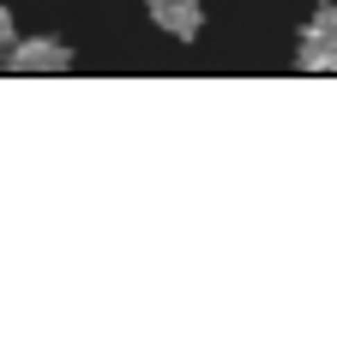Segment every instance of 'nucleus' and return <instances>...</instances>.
<instances>
[{
  "label": "nucleus",
  "mask_w": 337,
  "mask_h": 355,
  "mask_svg": "<svg viewBox=\"0 0 337 355\" xmlns=\"http://www.w3.org/2000/svg\"><path fill=\"white\" fill-rule=\"evenodd\" d=\"M0 60H6V73H19V78L73 73V49H67L60 37H12L6 49H0Z\"/></svg>",
  "instance_id": "1"
},
{
  "label": "nucleus",
  "mask_w": 337,
  "mask_h": 355,
  "mask_svg": "<svg viewBox=\"0 0 337 355\" xmlns=\"http://www.w3.org/2000/svg\"><path fill=\"white\" fill-rule=\"evenodd\" d=\"M145 19L175 42H199V31H205V0H145Z\"/></svg>",
  "instance_id": "2"
},
{
  "label": "nucleus",
  "mask_w": 337,
  "mask_h": 355,
  "mask_svg": "<svg viewBox=\"0 0 337 355\" xmlns=\"http://www.w3.org/2000/svg\"><path fill=\"white\" fill-rule=\"evenodd\" d=\"M295 73L337 78V37H301L295 42Z\"/></svg>",
  "instance_id": "3"
},
{
  "label": "nucleus",
  "mask_w": 337,
  "mask_h": 355,
  "mask_svg": "<svg viewBox=\"0 0 337 355\" xmlns=\"http://www.w3.org/2000/svg\"><path fill=\"white\" fill-rule=\"evenodd\" d=\"M301 37H337V0H319L301 24Z\"/></svg>",
  "instance_id": "4"
},
{
  "label": "nucleus",
  "mask_w": 337,
  "mask_h": 355,
  "mask_svg": "<svg viewBox=\"0 0 337 355\" xmlns=\"http://www.w3.org/2000/svg\"><path fill=\"white\" fill-rule=\"evenodd\" d=\"M12 37H19V12H12V6H0V49H6Z\"/></svg>",
  "instance_id": "5"
}]
</instances>
